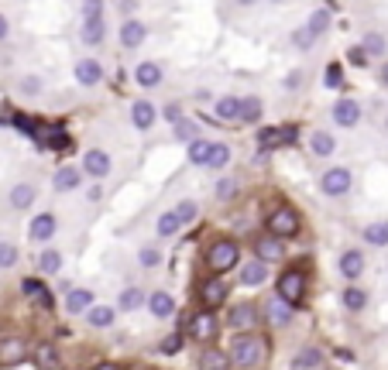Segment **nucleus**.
Masks as SVG:
<instances>
[{
	"label": "nucleus",
	"mask_w": 388,
	"mask_h": 370,
	"mask_svg": "<svg viewBox=\"0 0 388 370\" xmlns=\"http://www.w3.org/2000/svg\"><path fill=\"white\" fill-rule=\"evenodd\" d=\"M138 264H141V268H148V271H151V268H158V264H162V251H158V247H151V244H148V247H141V251H138Z\"/></svg>",
	"instance_id": "48"
},
{
	"label": "nucleus",
	"mask_w": 388,
	"mask_h": 370,
	"mask_svg": "<svg viewBox=\"0 0 388 370\" xmlns=\"http://www.w3.org/2000/svg\"><path fill=\"white\" fill-rule=\"evenodd\" d=\"M83 172H86L90 179H107V175L113 172V158H110L103 148H90V151L83 155Z\"/></svg>",
	"instance_id": "9"
},
{
	"label": "nucleus",
	"mask_w": 388,
	"mask_h": 370,
	"mask_svg": "<svg viewBox=\"0 0 388 370\" xmlns=\"http://www.w3.org/2000/svg\"><path fill=\"white\" fill-rule=\"evenodd\" d=\"M83 17H103V0H83Z\"/></svg>",
	"instance_id": "55"
},
{
	"label": "nucleus",
	"mask_w": 388,
	"mask_h": 370,
	"mask_svg": "<svg viewBox=\"0 0 388 370\" xmlns=\"http://www.w3.org/2000/svg\"><path fill=\"white\" fill-rule=\"evenodd\" d=\"M351 188H354V175H351V168L333 165V168H326V172L320 175V192H323L326 199H344Z\"/></svg>",
	"instance_id": "3"
},
{
	"label": "nucleus",
	"mask_w": 388,
	"mask_h": 370,
	"mask_svg": "<svg viewBox=\"0 0 388 370\" xmlns=\"http://www.w3.org/2000/svg\"><path fill=\"white\" fill-rule=\"evenodd\" d=\"M55 233H59V216L55 213H35V220L28 226V237L35 244H48V240H55Z\"/></svg>",
	"instance_id": "7"
},
{
	"label": "nucleus",
	"mask_w": 388,
	"mask_h": 370,
	"mask_svg": "<svg viewBox=\"0 0 388 370\" xmlns=\"http://www.w3.org/2000/svg\"><path fill=\"white\" fill-rule=\"evenodd\" d=\"M237 264H241V247H237L230 237H220V240L210 244V251H206V268H210L213 275H227V271H234Z\"/></svg>",
	"instance_id": "2"
},
{
	"label": "nucleus",
	"mask_w": 388,
	"mask_h": 370,
	"mask_svg": "<svg viewBox=\"0 0 388 370\" xmlns=\"http://www.w3.org/2000/svg\"><path fill=\"white\" fill-rule=\"evenodd\" d=\"M237 3H241V7H255L258 0H237Z\"/></svg>",
	"instance_id": "60"
},
{
	"label": "nucleus",
	"mask_w": 388,
	"mask_h": 370,
	"mask_svg": "<svg viewBox=\"0 0 388 370\" xmlns=\"http://www.w3.org/2000/svg\"><path fill=\"white\" fill-rule=\"evenodd\" d=\"M80 185H83V168H76V165H62V168L52 175V188H55L59 195L76 192Z\"/></svg>",
	"instance_id": "19"
},
{
	"label": "nucleus",
	"mask_w": 388,
	"mask_h": 370,
	"mask_svg": "<svg viewBox=\"0 0 388 370\" xmlns=\"http://www.w3.org/2000/svg\"><path fill=\"white\" fill-rule=\"evenodd\" d=\"M31 353H35V364H38L41 370H55L59 367V350H55L52 343H38Z\"/></svg>",
	"instance_id": "37"
},
{
	"label": "nucleus",
	"mask_w": 388,
	"mask_h": 370,
	"mask_svg": "<svg viewBox=\"0 0 388 370\" xmlns=\"http://www.w3.org/2000/svg\"><path fill=\"white\" fill-rule=\"evenodd\" d=\"M378 83L388 90V62H382V69H378Z\"/></svg>",
	"instance_id": "58"
},
{
	"label": "nucleus",
	"mask_w": 388,
	"mask_h": 370,
	"mask_svg": "<svg viewBox=\"0 0 388 370\" xmlns=\"http://www.w3.org/2000/svg\"><path fill=\"white\" fill-rule=\"evenodd\" d=\"M113 322H117V309L113 305H93L86 312V326H93V329H110Z\"/></svg>",
	"instance_id": "31"
},
{
	"label": "nucleus",
	"mask_w": 388,
	"mask_h": 370,
	"mask_svg": "<svg viewBox=\"0 0 388 370\" xmlns=\"http://www.w3.org/2000/svg\"><path fill=\"white\" fill-rule=\"evenodd\" d=\"M210 151H213V141H206V137H196L193 144L186 148V162H190L193 168H206V162H210Z\"/></svg>",
	"instance_id": "32"
},
{
	"label": "nucleus",
	"mask_w": 388,
	"mask_h": 370,
	"mask_svg": "<svg viewBox=\"0 0 388 370\" xmlns=\"http://www.w3.org/2000/svg\"><path fill=\"white\" fill-rule=\"evenodd\" d=\"M145 302H148V291L138 288V284H127V288L117 295V309H120V312H138Z\"/></svg>",
	"instance_id": "27"
},
{
	"label": "nucleus",
	"mask_w": 388,
	"mask_h": 370,
	"mask_svg": "<svg viewBox=\"0 0 388 370\" xmlns=\"http://www.w3.org/2000/svg\"><path fill=\"white\" fill-rule=\"evenodd\" d=\"M97 305V295L90 288H69L66 291V312L69 315H86Z\"/></svg>",
	"instance_id": "18"
},
{
	"label": "nucleus",
	"mask_w": 388,
	"mask_h": 370,
	"mask_svg": "<svg viewBox=\"0 0 388 370\" xmlns=\"http://www.w3.org/2000/svg\"><path fill=\"white\" fill-rule=\"evenodd\" d=\"M162 79H165L162 62H138L134 66V83L141 90H155V86H162Z\"/></svg>",
	"instance_id": "16"
},
{
	"label": "nucleus",
	"mask_w": 388,
	"mask_h": 370,
	"mask_svg": "<svg viewBox=\"0 0 388 370\" xmlns=\"http://www.w3.org/2000/svg\"><path fill=\"white\" fill-rule=\"evenodd\" d=\"M268 3H286V0H268Z\"/></svg>",
	"instance_id": "61"
},
{
	"label": "nucleus",
	"mask_w": 388,
	"mask_h": 370,
	"mask_svg": "<svg viewBox=\"0 0 388 370\" xmlns=\"http://www.w3.org/2000/svg\"><path fill=\"white\" fill-rule=\"evenodd\" d=\"M364 268H368V261H364V254H361L358 247L344 251V254H340V261H337V271H340V278H344L347 284H354L358 278L364 275Z\"/></svg>",
	"instance_id": "8"
},
{
	"label": "nucleus",
	"mask_w": 388,
	"mask_h": 370,
	"mask_svg": "<svg viewBox=\"0 0 388 370\" xmlns=\"http://www.w3.org/2000/svg\"><path fill=\"white\" fill-rule=\"evenodd\" d=\"M14 264H17V247L10 240H0V271H7Z\"/></svg>",
	"instance_id": "50"
},
{
	"label": "nucleus",
	"mask_w": 388,
	"mask_h": 370,
	"mask_svg": "<svg viewBox=\"0 0 388 370\" xmlns=\"http://www.w3.org/2000/svg\"><path fill=\"white\" fill-rule=\"evenodd\" d=\"M361 240L368 247H388V220H375L361 230Z\"/></svg>",
	"instance_id": "33"
},
{
	"label": "nucleus",
	"mask_w": 388,
	"mask_h": 370,
	"mask_svg": "<svg viewBox=\"0 0 388 370\" xmlns=\"http://www.w3.org/2000/svg\"><path fill=\"white\" fill-rule=\"evenodd\" d=\"M199 298H203V305L206 309H216L223 298H227V281H223V275H213L203 288H199Z\"/></svg>",
	"instance_id": "23"
},
{
	"label": "nucleus",
	"mask_w": 388,
	"mask_h": 370,
	"mask_svg": "<svg viewBox=\"0 0 388 370\" xmlns=\"http://www.w3.org/2000/svg\"><path fill=\"white\" fill-rule=\"evenodd\" d=\"M230 367L234 370H255L265 357V340L261 336H251V333H241L234 343H230Z\"/></svg>",
	"instance_id": "1"
},
{
	"label": "nucleus",
	"mask_w": 388,
	"mask_h": 370,
	"mask_svg": "<svg viewBox=\"0 0 388 370\" xmlns=\"http://www.w3.org/2000/svg\"><path fill=\"white\" fill-rule=\"evenodd\" d=\"M148 312H151L155 319H169V315L176 312V298H172L165 288H155V291H148Z\"/></svg>",
	"instance_id": "21"
},
{
	"label": "nucleus",
	"mask_w": 388,
	"mask_h": 370,
	"mask_svg": "<svg viewBox=\"0 0 388 370\" xmlns=\"http://www.w3.org/2000/svg\"><path fill=\"white\" fill-rule=\"evenodd\" d=\"M73 76H76V83L83 86V90H93L103 83V66H100L97 59H80L76 66H73Z\"/></svg>",
	"instance_id": "14"
},
{
	"label": "nucleus",
	"mask_w": 388,
	"mask_h": 370,
	"mask_svg": "<svg viewBox=\"0 0 388 370\" xmlns=\"http://www.w3.org/2000/svg\"><path fill=\"white\" fill-rule=\"evenodd\" d=\"M216 329H220V322H216V315H213L210 309L196 312L193 319H190V336H193V340H199V343L213 340V336H216Z\"/></svg>",
	"instance_id": "15"
},
{
	"label": "nucleus",
	"mask_w": 388,
	"mask_h": 370,
	"mask_svg": "<svg viewBox=\"0 0 388 370\" xmlns=\"http://www.w3.org/2000/svg\"><path fill=\"white\" fill-rule=\"evenodd\" d=\"M227 326H230V329H237V333H251V329L258 326V309H255L251 302L234 305V309L227 312Z\"/></svg>",
	"instance_id": "12"
},
{
	"label": "nucleus",
	"mask_w": 388,
	"mask_h": 370,
	"mask_svg": "<svg viewBox=\"0 0 388 370\" xmlns=\"http://www.w3.org/2000/svg\"><path fill=\"white\" fill-rule=\"evenodd\" d=\"M255 257L265 261V264L282 261V240H279L275 233H261V237H255Z\"/></svg>",
	"instance_id": "17"
},
{
	"label": "nucleus",
	"mask_w": 388,
	"mask_h": 370,
	"mask_svg": "<svg viewBox=\"0 0 388 370\" xmlns=\"http://www.w3.org/2000/svg\"><path fill=\"white\" fill-rule=\"evenodd\" d=\"M145 38H148V24H145V21H138V17H127V21L120 24V48H127V52H138V48L145 45Z\"/></svg>",
	"instance_id": "10"
},
{
	"label": "nucleus",
	"mask_w": 388,
	"mask_h": 370,
	"mask_svg": "<svg viewBox=\"0 0 388 370\" xmlns=\"http://www.w3.org/2000/svg\"><path fill=\"white\" fill-rule=\"evenodd\" d=\"M21 291H24L28 298H35L38 305H45V309L52 305V298H48L52 291H48V288H45V284H41L38 278H24V281H21Z\"/></svg>",
	"instance_id": "35"
},
{
	"label": "nucleus",
	"mask_w": 388,
	"mask_h": 370,
	"mask_svg": "<svg viewBox=\"0 0 388 370\" xmlns=\"http://www.w3.org/2000/svg\"><path fill=\"white\" fill-rule=\"evenodd\" d=\"M323 364V350H316V347H306L302 353H295V360H292V370H313Z\"/></svg>",
	"instance_id": "39"
},
{
	"label": "nucleus",
	"mask_w": 388,
	"mask_h": 370,
	"mask_svg": "<svg viewBox=\"0 0 388 370\" xmlns=\"http://www.w3.org/2000/svg\"><path fill=\"white\" fill-rule=\"evenodd\" d=\"M179 350H183V336H179V333H169V336L158 343V353H165V357H176Z\"/></svg>",
	"instance_id": "51"
},
{
	"label": "nucleus",
	"mask_w": 388,
	"mask_h": 370,
	"mask_svg": "<svg viewBox=\"0 0 388 370\" xmlns=\"http://www.w3.org/2000/svg\"><path fill=\"white\" fill-rule=\"evenodd\" d=\"M158 117H162V120H169V124H179V120H186V113H183V103H165Z\"/></svg>",
	"instance_id": "53"
},
{
	"label": "nucleus",
	"mask_w": 388,
	"mask_h": 370,
	"mask_svg": "<svg viewBox=\"0 0 388 370\" xmlns=\"http://www.w3.org/2000/svg\"><path fill=\"white\" fill-rule=\"evenodd\" d=\"M340 305H344L347 312H364V309H368V291L354 281V284H347V288L340 291Z\"/></svg>",
	"instance_id": "28"
},
{
	"label": "nucleus",
	"mask_w": 388,
	"mask_h": 370,
	"mask_svg": "<svg viewBox=\"0 0 388 370\" xmlns=\"http://www.w3.org/2000/svg\"><path fill=\"white\" fill-rule=\"evenodd\" d=\"M323 86H326V90H340V86H344L340 66H326V69H323Z\"/></svg>",
	"instance_id": "52"
},
{
	"label": "nucleus",
	"mask_w": 388,
	"mask_h": 370,
	"mask_svg": "<svg viewBox=\"0 0 388 370\" xmlns=\"http://www.w3.org/2000/svg\"><path fill=\"white\" fill-rule=\"evenodd\" d=\"M237 192H241L237 179H220V182H216V188H213L216 202H230V199H237Z\"/></svg>",
	"instance_id": "46"
},
{
	"label": "nucleus",
	"mask_w": 388,
	"mask_h": 370,
	"mask_svg": "<svg viewBox=\"0 0 388 370\" xmlns=\"http://www.w3.org/2000/svg\"><path fill=\"white\" fill-rule=\"evenodd\" d=\"M38 268H41V275H59L62 271V254L55 247H45L41 257H38Z\"/></svg>",
	"instance_id": "41"
},
{
	"label": "nucleus",
	"mask_w": 388,
	"mask_h": 370,
	"mask_svg": "<svg viewBox=\"0 0 388 370\" xmlns=\"http://www.w3.org/2000/svg\"><path fill=\"white\" fill-rule=\"evenodd\" d=\"M176 213H179L183 226H190V223H196V216H199V202H196V199H183V202L176 206Z\"/></svg>",
	"instance_id": "49"
},
{
	"label": "nucleus",
	"mask_w": 388,
	"mask_h": 370,
	"mask_svg": "<svg viewBox=\"0 0 388 370\" xmlns=\"http://www.w3.org/2000/svg\"><path fill=\"white\" fill-rule=\"evenodd\" d=\"M368 59H371V55L364 52V45H354V48L347 52V62H351V66H368Z\"/></svg>",
	"instance_id": "54"
},
{
	"label": "nucleus",
	"mask_w": 388,
	"mask_h": 370,
	"mask_svg": "<svg viewBox=\"0 0 388 370\" xmlns=\"http://www.w3.org/2000/svg\"><path fill=\"white\" fill-rule=\"evenodd\" d=\"M275 295H282L289 305H302V295H306V278L299 268H289V271H282L279 275V288H275Z\"/></svg>",
	"instance_id": "6"
},
{
	"label": "nucleus",
	"mask_w": 388,
	"mask_h": 370,
	"mask_svg": "<svg viewBox=\"0 0 388 370\" xmlns=\"http://www.w3.org/2000/svg\"><path fill=\"white\" fill-rule=\"evenodd\" d=\"M155 120H158V110H155L151 99H134L131 103V124H134L138 134H148L155 127Z\"/></svg>",
	"instance_id": "11"
},
{
	"label": "nucleus",
	"mask_w": 388,
	"mask_h": 370,
	"mask_svg": "<svg viewBox=\"0 0 388 370\" xmlns=\"http://www.w3.org/2000/svg\"><path fill=\"white\" fill-rule=\"evenodd\" d=\"M289 41H292V48H295V52H313V45H316L320 38H316L306 24H299V28L289 35Z\"/></svg>",
	"instance_id": "40"
},
{
	"label": "nucleus",
	"mask_w": 388,
	"mask_h": 370,
	"mask_svg": "<svg viewBox=\"0 0 388 370\" xmlns=\"http://www.w3.org/2000/svg\"><path fill=\"white\" fill-rule=\"evenodd\" d=\"M93 370H120V367H117V364H97Z\"/></svg>",
	"instance_id": "59"
},
{
	"label": "nucleus",
	"mask_w": 388,
	"mask_h": 370,
	"mask_svg": "<svg viewBox=\"0 0 388 370\" xmlns=\"http://www.w3.org/2000/svg\"><path fill=\"white\" fill-rule=\"evenodd\" d=\"M230 367V353L227 350H203L199 370H227Z\"/></svg>",
	"instance_id": "36"
},
{
	"label": "nucleus",
	"mask_w": 388,
	"mask_h": 370,
	"mask_svg": "<svg viewBox=\"0 0 388 370\" xmlns=\"http://www.w3.org/2000/svg\"><path fill=\"white\" fill-rule=\"evenodd\" d=\"M302 86V72L299 69H292L289 76H286V90H299Z\"/></svg>",
	"instance_id": "56"
},
{
	"label": "nucleus",
	"mask_w": 388,
	"mask_h": 370,
	"mask_svg": "<svg viewBox=\"0 0 388 370\" xmlns=\"http://www.w3.org/2000/svg\"><path fill=\"white\" fill-rule=\"evenodd\" d=\"M179 230H183V220H179L176 209H165V213L155 220V233H158V240H172Z\"/></svg>",
	"instance_id": "30"
},
{
	"label": "nucleus",
	"mask_w": 388,
	"mask_h": 370,
	"mask_svg": "<svg viewBox=\"0 0 388 370\" xmlns=\"http://www.w3.org/2000/svg\"><path fill=\"white\" fill-rule=\"evenodd\" d=\"M361 45H364L368 55H385L388 52V38L382 35V31H368V35L361 38Z\"/></svg>",
	"instance_id": "44"
},
{
	"label": "nucleus",
	"mask_w": 388,
	"mask_h": 370,
	"mask_svg": "<svg viewBox=\"0 0 388 370\" xmlns=\"http://www.w3.org/2000/svg\"><path fill=\"white\" fill-rule=\"evenodd\" d=\"M172 137H176V141H183V144H193L196 137H199V124L190 120V117H186V120H179V124H172Z\"/></svg>",
	"instance_id": "42"
},
{
	"label": "nucleus",
	"mask_w": 388,
	"mask_h": 370,
	"mask_svg": "<svg viewBox=\"0 0 388 370\" xmlns=\"http://www.w3.org/2000/svg\"><path fill=\"white\" fill-rule=\"evenodd\" d=\"M227 165H230V144H213L206 168H210V172H223Z\"/></svg>",
	"instance_id": "43"
},
{
	"label": "nucleus",
	"mask_w": 388,
	"mask_h": 370,
	"mask_svg": "<svg viewBox=\"0 0 388 370\" xmlns=\"http://www.w3.org/2000/svg\"><path fill=\"white\" fill-rule=\"evenodd\" d=\"M41 90H45V83H41V76H35V72H24V76L17 79V92H21V96H38Z\"/></svg>",
	"instance_id": "45"
},
{
	"label": "nucleus",
	"mask_w": 388,
	"mask_h": 370,
	"mask_svg": "<svg viewBox=\"0 0 388 370\" xmlns=\"http://www.w3.org/2000/svg\"><path fill=\"white\" fill-rule=\"evenodd\" d=\"M330 24H333V14L326 10V7H320V10H313L309 14V21H306V28L316 35V38H323L326 31H330Z\"/></svg>",
	"instance_id": "38"
},
{
	"label": "nucleus",
	"mask_w": 388,
	"mask_h": 370,
	"mask_svg": "<svg viewBox=\"0 0 388 370\" xmlns=\"http://www.w3.org/2000/svg\"><path fill=\"white\" fill-rule=\"evenodd\" d=\"M265 281H268V264H265V261L255 257V261H248V264L241 268V284H244V288H258V284H265Z\"/></svg>",
	"instance_id": "29"
},
{
	"label": "nucleus",
	"mask_w": 388,
	"mask_h": 370,
	"mask_svg": "<svg viewBox=\"0 0 388 370\" xmlns=\"http://www.w3.org/2000/svg\"><path fill=\"white\" fill-rule=\"evenodd\" d=\"M295 141V127H282V130H275V134H265L261 137V144L265 148H279V144H289Z\"/></svg>",
	"instance_id": "47"
},
{
	"label": "nucleus",
	"mask_w": 388,
	"mask_h": 370,
	"mask_svg": "<svg viewBox=\"0 0 388 370\" xmlns=\"http://www.w3.org/2000/svg\"><path fill=\"white\" fill-rule=\"evenodd\" d=\"M107 38V24H103V17H83V24H80V41L83 45H100Z\"/></svg>",
	"instance_id": "25"
},
{
	"label": "nucleus",
	"mask_w": 388,
	"mask_h": 370,
	"mask_svg": "<svg viewBox=\"0 0 388 370\" xmlns=\"http://www.w3.org/2000/svg\"><path fill=\"white\" fill-rule=\"evenodd\" d=\"M28 357V343L10 336V340H0V367H14Z\"/></svg>",
	"instance_id": "22"
},
{
	"label": "nucleus",
	"mask_w": 388,
	"mask_h": 370,
	"mask_svg": "<svg viewBox=\"0 0 388 370\" xmlns=\"http://www.w3.org/2000/svg\"><path fill=\"white\" fill-rule=\"evenodd\" d=\"M213 117L216 120H237L241 117V96H230V92L216 96L213 99Z\"/></svg>",
	"instance_id": "26"
},
{
	"label": "nucleus",
	"mask_w": 388,
	"mask_h": 370,
	"mask_svg": "<svg viewBox=\"0 0 388 370\" xmlns=\"http://www.w3.org/2000/svg\"><path fill=\"white\" fill-rule=\"evenodd\" d=\"M7 35H10V21H7V17H3V14H0V41H3V38H7Z\"/></svg>",
	"instance_id": "57"
},
{
	"label": "nucleus",
	"mask_w": 388,
	"mask_h": 370,
	"mask_svg": "<svg viewBox=\"0 0 388 370\" xmlns=\"http://www.w3.org/2000/svg\"><path fill=\"white\" fill-rule=\"evenodd\" d=\"M299 213L292 209V206H279V209H272L268 213V233H275L279 240H289L299 233Z\"/></svg>",
	"instance_id": "4"
},
{
	"label": "nucleus",
	"mask_w": 388,
	"mask_h": 370,
	"mask_svg": "<svg viewBox=\"0 0 388 370\" xmlns=\"http://www.w3.org/2000/svg\"><path fill=\"white\" fill-rule=\"evenodd\" d=\"M265 117V103L258 99V96H244L241 99V117L237 120H244V124H258Z\"/></svg>",
	"instance_id": "34"
},
{
	"label": "nucleus",
	"mask_w": 388,
	"mask_h": 370,
	"mask_svg": "<svg viewBox=\"0 0 388 370\" xmlns=\"http://www.w3.org/2000/svg\"><path fill=\"white\" fill-rule=\"evenodd\" d=\"M361 117H364V106H361L358 99H351V96H340V99L333 103V110H330V120H333L337 127H344V130L358 127Z\"/></svg>",
	"instance_id": "5"
},
{
	"label": "nucleus",
	"mask_w": 388,
	"mask_h": 370,
	"mask_svg": "<svg viewBox=\"0 0 388 370\" xmlns=\"http://www.w3.org/2000/svg\"><path fill=\"white\" fill-rule=\"evenodd\" d=\"M309 151H313L316 158H333V151H337V137H333L330 130L316 127V130H309Z\"/></svg>",
	"instance_id": "20"
},
{
	"label": "nucleus",
	"mask_w": 388,
	"mask_h": 370,
	"mask_svg": "<svg viewBox=\"0 0 388 370\" xmlns=\"http://www.w3.org/2000/svg\"><path fill=\"white\" fill-rule=\"evenodd\" d=\"M35 199H38V188H35L31 182L10 185V209H17V213H28V209L35 206Z\"/></svg>",
	"instance_id": "24"
},
{
	"label": "nucleus",
	"mask_w": 388,
	"mask_h": 370,
	"mask_svg": "<svg viewBox=\"0 0 388 370\" xmlns=\"http://www.w3.org/2000/svg\"><path fill=\"white\" fill-rule=\"evenodd\" d=\"M292 315H295V305H289L282 295H268V302H265V319H268L272 326L286 329L292 322Z\"/></svg>",
	"instance_id": "13"
}]
</instances>
